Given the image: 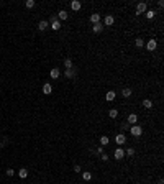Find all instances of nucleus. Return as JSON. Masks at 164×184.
<instances>
[{
    "instance_id": "5",
    "label": "nucleus",
    "mask_w": 164,
    "mask_h": 184,
    "mask_svg": "<svg viewBox=\"0 0 164 184\" xmlns=\"http://www.w3.org/2000/svg\"><path fill=\"white\" fill-rule=\"evenodd\" d=\"M115 142H117V145H125V142H126V137L123 133H118L117 137H115Z\"/></svg>"
},
{
    "instance_id": "23",
    "label": "nucleus",
    "mask_w": 164,
    "mask_h": 184,
    "mask_svg": "<svg viewBox=\"0 0 164 184\" xmlns=\"http://www.w3.org/2000/svg\"><path fill=\"white\" fill-rule=\"evenodd\" d=\"M108 115H110V118H117L118 117V110L117 109H112L110 112H108Z\"/></svg>"
},
{
    "instance_id": "12",
    "label": "nucleus",
    "mask_w": 164,
    "mask_h": 184,
    "mask_svg": "<svg viewBox=\"0 0 164 184\" xmlns=\"http://www.w3.org/2000/svg\"><path fill=\"white\" fill-rule=\"evenodd\" d=\"M113 23H115V18H113L112 15H107V17H105V20H104V25L110 26V25H113Z\"/></svg>"
},
{
    "instance_id": "30",
    "label": "nucleus",
    "mask_w": 164,
    "mask_h": 184,
    "mask_svg": "<svg viewBox=\"0 0 164 184\" xmlns=\"http://www.w3.org/2000/svg\"><path fill=\"white\" fill-rule=\"evenodd\" d=\"M100 155H102V161H108V155H107V153H100Z\"/></svg>"
},
{
    "instance_id": "3",
    "label": "nucleus",
    "mask_w": 164,
    "mask_h": 184,
    "mask_svg": "<svg viewBox=\"0 0 164 184\" xmlns=\"http://www.w3.org/2000/svg\"><path fill=\"white\" fill-rule=\"evenodd\" d=\"M76 72H77V69H74V67H71V69H66L64 77H66V79H72V77H76Z\"/></svg>"
},
{
    "instance_id": "28",
    "label": "nucleus",
    "mask_w": 164,
    "mask_h": 184,
    "mask_svg": "<svg viewBox=\"0 0 164 184\" xmlns=\"http://www.w3.org/2000/svg\"><path fill=\"white\" fill-rule=\"evenodd\" d=\"M25 5H26V8H33L35 7V0H26Z\"/></svg>"
},
{
    "instance_id": "21",
    "label": "nucleus",
    "mask_w": 164,
    "mask_h": 184,
    "mask_svg": "<svg viewBox=\"0 0 164 184\" xmlns=\"http://www.w3.org/2000/svg\"><path fill=\"white\" fill-rule=\"evenodd\" d=\"M64 67H66V69L74 67V66H72V59H71V58H66V59H64Z\"/></svg>"
},
{
    "instance_id": "8",
    "label": "nucleus",
    "mask_w": 164,
    "mask_h": 184,
    "mask_svg": "<svg viewBox=\"0 0 164 184\" xmlns=\"http://www.w3.org/2000/svg\"><path fill=\"white\" fill-rule=\"evenodd\" d=\"M49 76H51V79H59V76H61V71L58 69V67H53V69H51V72H49Z\"/></svg>"
},
{
    "instance_id": "18",
    "label": "nucleus",
    "mask_w": 164,
    "mask_h": 184,
    "mask_svg": "<svg viewBox=\"0 0 164 184\" xmlns=\"http://www.w3.org/2000/svg\"><path fill=\"white\" fill-rule=\"evenodd\" d=\"M94 33H102V30H104V26H102V23H95V25L92 26Z\"/></svg>"
},
{
    "instance_id": "10",
    "label": "nucleus",
    "mask_w": 164,
    "mask_h": 184,
    "mask_svg": "<svg viewBox=\"0 0 164 184\" xmlns=\"http://www.w3.org/2000/svg\"><path fill=\"white\" fill-rule=\"evenodd\" d=\"M100 18H102V17H100V13H92L89 20H90V21H92L94 25H95V23H100Z\"/></svg>"
},
{
    "instance_id": "17",
    "label": "nucleus",
    "mask_w": 164,
    "mask_h": 184,
    "mask_svg": "<svg viewBox=\"0 0 164 184\" xmlns=\"http://www.w3.org/2000/svg\"><path fill=\"white\" fill-rule=\"evenodd\" d=\"M18 176H20L21 179H25V177L28 176V169H26V168H21V169H18Z\"/></svg>"
},
{
    "instance_id": "34",
    "label": "nucleus",
    "mask_w": 164,
    "mask_h": 184,
    "mask_svg": "<svg viewBox=\"0 0 164 184\" xmlns=\"http://www.w3.org/2000/svg\"><path fill=\"white\" fill-rule=\"evenodd\" d=\"M2 146H3V145H0V148H2Z\"/></svg>"
},
{
    "instance_id": "31",
    "label": "nucleus",
    "mask_w": 164,
    "mask_h": 184,
    "mask_svg": "<svg viewBox=\"0 0 164 184\" xmlns=\"http://www.w3.org/2000/svg\"><path fill=\"white\" fill-rule=\"evenodd\" d=\"M157 7H159V8L164 7V2H162V0H157Z\"/></svg>"
},
{
    "instance_id": "16",
    "label": "nucleus",
    "mask_w": 164,
    "mask_h": 184,
    "mask_svg": "<svg viewBox=\"0 0 164 184\" xmlns=\"http://www.w3.org/2000/svg\"><path fill=\"white\" fill-rule=\"evenodd\" d=\"M59 28H61V21H59V20H54V21H51V30L58 31Z\"/></svg>"
},
{
    "instance_id": "14",
    "label": "nucleus",
    "mask_w": 164,
    "mask_h": 184,
    "mask_svg": "<svg viewBox=\"0 0 164 184\" xmlns=\"http://www.w3.org/2000/svg\"><path fill=\"white\" fill-rule=\"evenodd\" d=\"M115 97H117V94H115L113 90H108V92H107V95H105V99H107L108 102H112V100H115Z\"/></svg>"
},
{
    "instance_id": "2",
    "label": "nucleus",
    "mask_w": 164,
    "mask_h": 184,
    "mask_svg": "<svg viewBox=\"0 0 164 184\" xmlns=\"http://www.w3.org/2000/svg\"><path fill=\"white\" fill-rule=\"evenodd\" d=\"M146 10H148V5L144 3V2H139L136 5V15H141V13H146Z\"/></svg>"
},
{
    "instance_id": "24",
    "label": "nucleus",
    "mask_w": 164,
    "mask_h": 184,
    "mask_svg": "<svg viewBox=\"0 0 164 184\" xmlns=\"http://www.w3.org/2000/svg\"><path fill=\"white\" fill-rule=\"evenodd\" d=\"M143 45H144V41H143L141 38H136V40H135V46H136V48H143Z\"/></svg>"
},
{
    "instance_id": "22",
    "label": "nucleus",
    "mask_w": 164,
    "mask_h": 184,
    "mask_svg": "<svg viewBox=\"0 0 164 184\" xmlns=\"http://www.w3.org/2000/svg\"><path fill=\"white\" fill-rule=\"evenodd\" d=\"M141 105H143L144 109H151V107H153V102H151L149 99H144V100L141 102Z\"/></svg>"
},
{
    "instance_id": "25",
    "label": "nucleus",
    "mask_w": 164,
    "mask_h": 184,
    "mask_svg": "<svg viewBox=\"0 0 164 184\" xmlns=\"http://www.w3.org/2000/svg\"><path fill=\"white\" fill-rule=\"evenodd\" d=\"M125 155L133 156V155H135V148H133V146H130V148H126V150H125Z\"/></svg>"
},
{
    "instance_id": "13",
    "label": "nucleus",
    "mask_w": 164,
    "mask_h": 184,
    "mask_svg": "<svg viewBox=\"0 0 164 184\" xmlns=\"http://www.w3.org/2000/svg\"><path fill=\"white\" fill-rule=\"evenodd\" d=\"M67 17H69L67 12H66V10H61L59 13H58V20H59V21H61V20H67Z\"/></svg>"
},
{
    "instance_id": "29",
    "label": "nucleus",
    "mask_w": 164,
    "mask_h": 184,
    "mask_svg": "<svg viewBox=\"0 0 164 184\" xmlns=\"http://www.w3.org/2000/svg\"><path fill=\"white\" fill-rule=\"evenodd\" d=\"M5 173H7V176H8V177H12V176H13V174H15V169H12V168H8L7 171H5Z\"/></svg>"
},
{
    "instance_id": "9",
    "label": "nucleus",
    "mask_w": 164,
    "mask_h": 184,
    "mask_svg": "<svg viewBox=\"0 0 164 184\" xmlns=\"http://www.w3.org/2000/svg\"><path fill=\"white\" fill-rule=\"evenodd\" d=\"M81 7H82V3L79 2V0H74V2H71V8L74 10V12H79V10H81Z\"/></svg>"
},
{
    "instance_id": "20",
    "label": "nucleus",
    "mask_w": 164,
    "mask_h": 184,
    "mask_svg": "<svg viewBox=\"0 0 164 184\" xmlns=\"http://www.w3.org/2000/svg\"><path fill=\"white\" fill-rule=\"evenodd\" d=\"M133 94V92H131V89L130 87H126V89H123V90H121V95H123L125 97V99H128V97Z\"/></svg>"
},
{
    "instance_id": "27",
    "label": "nucleus",
    "mask_w": 164,
    "mask_h": 184,
    "mask_svg": "<svg viewBox=\"0 0 164 184\" xmlns=\"http://www.w3.org/2000/svg\"><path fill=\"white\" fill-rule=\"evenodd\" d=\"M100 145H102V146H107V145H108V137H102V138H100Z\"/></svg>"
},
{
    "instance_id": "6",
    "label": "nucleus",
    "mask_w": 164,
    "mask_h": 184,
    "mask_svg": "<svg viewBox=\"0 0 164 184\" xmlns=\"http://www.w3.org/2000/svg\"><path fill=\"white\" fill-rule=\"evenodd\" d=\"M48 26H49V21H46V20H41L38 23V30L39 31H44V30H48Z\"/></svg>"
},
{
    "instance_id": "4",
    "label": "nucleus",
    "mask_w": 164,
    "mask_h": 184,
    "mask_svg": "<svg viewBox=\"0 0 164 184\" xmlns=\"http://www.w3.org/2000/svg\"><path fill=\"white\" fill-rule=\"evenodd\" d=\"M146 48H148V51H154L156 48H157V41L153 38V40H149L148 43H146Z\"/></svg>"
},
{
    "instance_id": "1",
    "label": "nucleus",
    "mask_w": 164,
    "mask_h": 184,
    "mask_svg": "<svg viewBox=\"0 0 164 184\" xmlns=\"http://www.w3.org/2000/svg\"><path fill=\"white\" fill-rule=\"evenodd\" d=\"M130 133L133 135V137H141V133H143V128L141 127H139V125H133L131 128H130Z\"/></svg>"
},
{
    "instance_id": "26",
    "label": "nucleus",
    "mask_w": 164,
    "mask_h": 184,
    "mask_svg": "<svg viewBox=\"0 0 164 184\" xmlns=\"http://www.w3.org/2000/svg\"><path fill=\"white\" fill-rule=\"evenodd\" d=\"M154 10H146V18H148V20H151V18H154Z\"/></svg>"
},
{
    "instance_id": "11",
    "label": "nucleus",
    "mask_w": 164,
    "mask_h": 184,
    "mask_svg": "<svg viewBox=\"0 0 164 184\" xmlns=\"http://www.w3.org/2000/svg\"><path fill=\"white\" fill-rule=\"evenodd\" d=\"M136 122H138V115L136 113H130L128 115V123L130 125H136Z\"/></svg>"
},
{
    "instance_id": "15",
    "label": "nucleus",
    "mask_w": 164,
    "mask_h": 184,
    "mask_svg": "<svg viewBox=\"0 0 164 184\" xmlns=\"http://www.w3.org/2000/svg\"><path fill=\"white\" fill-rule=\"evenodd\" d=\"M51 92H53V87H51V84H44V85H43V94L49 95Z\"/></svg>"
},
{
    "instance_id": "19",
    "label": "nucleus",
    "mask_w": 164,
    "mask_h": 184,
    "mask_svg": "<svg viewBox=\"0 0 164 184\" xmlns=\"http://www.w3.org/2000/svg\"><path fill=\"white\" fill-rule=\"evenodd\" d=\"M82 179L84 181H90V179H92V173H90V171H84V173H82Z\"/></svg>"
},
{
    "instance_id": "33",
    "label": "nucleus",
    "mask_w": 164,
    "mask_h": 184,
    "mask_svg": "<svg viewBox=\"0 0 164 184\" xmlns=\"http://www.w3.org/2000/svg\"><path fill=\"white\" fill-rule=\"evenodd\" d=\"M157 184H162V181H159V182H157Z\"/></svg>"
},
{
    "instance_id": "32",
    "label": "nucleus",
    "mask_w": 164,
    "mask_h": 184,
    "mask_svg": "<svg viewBox=\"0 0 164 184\" xmlns=\"http://www.w3.org/2000/svg\"><path fill=\"white\" fill-rule=\"evenodd\" d=\"M74 171H76V173H81V166H79V164H76V166H74Z\"/></svg>"
},
{
    "instance_id": "7",
    "label": "nucleus",
    "mask_w": 164,
    "mask_h": 184,
    "mask_svg": "<svg viewBox=\"0 0 164 184\" xmlns=\"http://www.w3.org/2000/svg\"><path fill=\"white\" fill-rule=\"evenodd\" d=\"M125 156V150L123 148H117L115 150V159H123Z\"/></svg>"
}]
</instances>
